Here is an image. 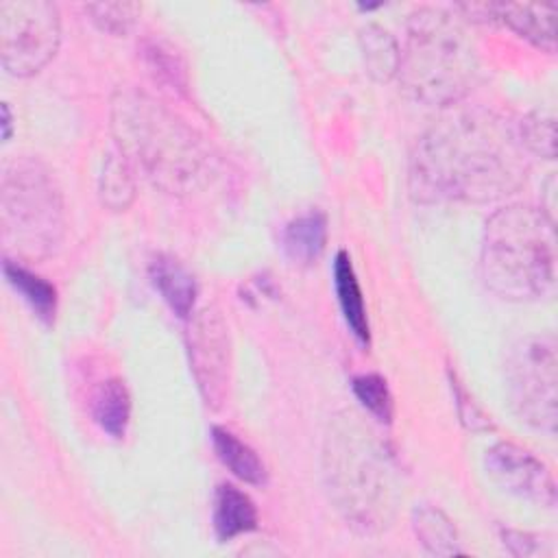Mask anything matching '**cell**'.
I'll return each instance as SVG.
<instances>
[{
  "mask_svg": "<svg viewBox=\"0 0 558 558\" xmlns=\"http://www.w3.org/2000/svg\"><path fill=\"white\" fill-rule=\"evenodd\" d=\"M451 388L456 390V399H458V412H460V418L462 423L469 427V429H488L490 427V421H486V416L480 412V408L466 399V392L460 388V384L451 377Z\"/></svg>",
  "mask_w": 558,
  "mask_h": 558,
  "instance_id": "4316f807",
  "label": "cell"
},
{
  "mask_svg": "<svg viewBox=\"0 0 558 558\" xmlns=\"http://www.w3.org/2000/svg\"><path fill=\"white\" fill-rule=\"evenodd\" d=\"M525 155L517 124L482 107H451L418 137L410 185L421 201H497L523 185Z\"/></svg>",
  "mask_w": 558,
  "mask_h": 558,
  "instance_id": "6da1fadb",
  "label": "cell"
},
{
  "mask_svg": "<svg viewBox=\"0 0 558 558\" xmlns=\"http://www.w3.org/2000/svg\"><path fill=\"white\" fill-rule=\"evenodd\" d=\"M351 390L357 397V401L381 423L392 421V395L386 384V379L377 373H364L355 375L351 379Z\"/></svg>",
  "mask_w": 558,
  "mask_h": 558,
  "instance_id": "603a6c76",
  "label": "cell"
},
{
  "mask_svg": "<svg viewBox=\"0 0 558 558\" xmlns=\"http://www.w3.org/2000/svg\"><path fill=\"white\" fill-rule=\"evenodd\" d=\"M360 48L364 54L366 72L377 83H388L399 70V44L379 24H366L360 31Z\"/></svg>",
  "mask_w": 558,
  "mask_h": 558,
  "instance_id": "ffe728a7",
  "label": "cell"
},
{
  "mask_svg": "<svg viewBox=\"0 0 558 558\" xmlns=\"http://www.w3.org/2000/svg\"><path fill=\"white\" fill-rule=\"evenodd\" d=\"M211 523L216 538L220 543H227L257 527V508L253 499L238 486L218 484L214 493Z\"/></svg>",
  "mask_w": 558,
  "mask_h": 558,
  "instance_id": "4fadbf2b",
  "label": "cell"
},
{
  "mask_svg": "<svg viewBox=\"0 0 558 558\" xmlns=\"http://www.w3.org/2000/svg\"><path fill=\"white\" fill-rule=\"evenodd\" d=\"M120 155L168 194H190L207 172V148L170 109L144 92L120 87L111 100Z\"/></svg>",
  "mask_w": 558,
  "mask_h": 558,
  "instance_id": "3957f363",
  "label": "cell"
},
{
  "mask_svg": "<svg viewBox=\"0 0 558 558\" xmlns=\"http://www.w3.org/2000/svg\"><path fill=\"white\" fill-rule=\"evenodd\" d=\"M2 272L9 286L28 303V307L35 312L37 318H41L44 323L54 320L57 290L52 283H48L44 277L31 272L28 268H24L13 259H4Z\"/></svg>",
  "mask_w": 558,
  "mask_h": 558,
  "instance_id": "d6986e66",
  "label": "cell"
},
{
  "mask_svg": "<svg viewBox=\"0 0 558 558\" xmlns=\"http://www.w3.org/2000/svg\"><path fill=\"white\" fill-rule=\"evenodd\" d=\"M148 277L166 305L179 316L190 318L194 312L198 286L194 275L174 255L159 253L148 264Z\"/></svg>",
  "mask_w": 558,
  "mask_h": 558,
  "instance_id": "7c38bea8",
  "label": "cell"
},
{
  "mask_svg": "<svg viewBox=\"0 0 558 558\" xmlns=\"http://www.w3.org/2000/svg\"><path fill=\"white\" fill-rule=\"evenodd\" d=\"M490 480L504 490L532 504L554 508L556 482L545 462L514 442H497L484 456Z\"/></svg>",
  "mask_w": 558,
  "mask_h": 558,
  "instance_id": "30bf717a",
  "label": "cell"
},
{
  "mask_svg": "<svg viewBox=\"0 0 558 558\" xmlns=\"http://www.w3.org/2000/svg\"><path fill=\"white\" fill-rule=\"evenodd\" d=\"M325 244H327V216L318 209H310L292 218L281 233V246L286 257L299 266L314 264L323 255Z\"/></svg>",
  "mask_w": 558,
  "mask_h": 558,
  "instance_id": "5bb4252c",
  "label": "cell"
},
{
  "mask_svg": "<svg viewBox=\"0 0 558 558\" xmlns=\"http://www.w3.org/2000/svg\"><path fill=\"white\" fill-rule=\"evenodd\" d=\"M211 447L218 456V460L242 482L262 486L266 482V466L259 460V456L242 442L233 432L214 425L211 427Z\"/></svg>",
  "mask_w": 558,
  "mask_h": 558,
  "instance_id": "2e32d148",
  "label": "cell"
},
{
  "mask_svg": "<svg viewBox=\"0 0 558 558\" xmlns=\"http://www.w3.org/2000/svg\"><path fill=\"white\" fill-rule=\"evenodd\" d=\"M142 57H144L146 70L153 74L155 81H159L172 92H181V94L185 92L187 87L185 63L170 44L161 39H146L142 44Z\"/></svg>",
  "mask_w": 558,
  "mask_h": 558,
  "instance_id": "44dd1931",
  "label": "cell"
},
{
  "mask_svg": "<svg viewBox=\"0 0 558 558\" xmlns=\"http://www.w3.org/2000/svg\"><path fill=\"white\" fill-rule=\"evenodd\" d=\"M323 477L329 501L351 530L375 536L390 527L401 501L399 475L384 445L351 410L329 421Z\"/></svg>",
  "mask_w": 558,
  "mask_h": 558,
  "instance_id": "7a4b0ae2",
  "label": "cell"
},
{
  "mask_svg": "<svg viewBox=\"0 0 558 558\" xmlns=\"http://www.w3.org/2000/svg\"><path fill=\"white\" fill-rule=\"evenodd\" d=\"M462 11L477 13L484 20H497L510 26L517 35L534 46L554 52L556 50V2H488V4H460Z\"/></svg>",
  "mask_w": 558,
  "mask_h": 558,
  "instance_id": "8fae6325",
  "label": "cell"
},
{
  "mask_svg": "<svg viewBox=\"0 0 558 558\" xmlns=\"http://www.w3.org/2000/svg\"><path fill=\"white\" fill-rule=\"evenodd\" d=\"M551 333L527 336L514 342L506 355V395L514 414L534 429L556 432L558 351Z\"/></svg>",
  "mask_w": 558,
  "mask_h": 558,
  "instance_id": "52a82bcc",
  "label": "cell"
},
{
  "mask_svg": "<svg viewBox=\"0 0 558 558\" xmlns=\"http://www.w3.org/2000/svg\"><path fill=\"white\" fill-rule=\"evenodd\" d=\"M100 201L113 211H122L131 205L135 196V183H133V168L126 163V159L109 157L102 166L100 174Z\"/></svg>",
  "mask_w": 558,
  "mask_h": 558,
  "instance_id": "7402d4cb",
  "label": "cell"
},
{
  "mask_svg": "<svg viewBox=\"0 0 558 558\" xmlns=\"http://www.w3.org/2000/svg\"><path fill=\"white\" fill-rule=\"evenodd\" d=\"M504 545L512 556H534V554H545L543 543L538 536H532L527 532H517V530H504L501 532Z\"/></svg>",
  "mask_w": 558,
  "mask_h": 558,
  "instance_id": "484cf974",
  "label": "cell"
},
{
  "mask_svg": "<svg viewBox=\"0 0 558 558\" xmlns=\"http://www.w3.org/2000/svg\"><path fill=\"white\" fill-rule=\"evenodd\" d=\"M85 11L102 33L120 37L133 28L135 20L142 13V7L137 2H94L87 4Z\"/></svg>",
  "mask_w": 558,
  "mask_h": 558,
  "instance_id": "cb8c5ba5",
  "label": "cell"
},
{
  "mask_svg": "<svg viewBox=\"0 0 558 558\" xmlns=\"http://www.w3.org/2000/svg\"><path fill=\"white\" fill-rule=\"evenodd\" d=\"M11 137V111L9 105H2V142H9Z\"/></svg>",
  "mask_w": 558,
  "mask_h": 558,
  "instance_id": "83f0119b",
  "label": "cell"
},
{
  "mask_svg": "<svg viewBox=\"0 0 558 558\" xmlns=\"http://www.w3.org/2000/svg\"><path fill=\"white\" fill-rule=\"evenodd\" d=\"M480 270L486 288L514 303L536 301L556 281L554 220L532 205H506L484 227Z\"/></svg>",
  "mask_w": 558,
  "mask_h": 558,
  "instance_id": "5b68a950",
  "label": "cell"
},
{
  "mask_svg": "<svg viewBox=\"0 0 558 558\" xmlns=\"http://www.w3.org/2000/svg\"><path fill=\"white\" fill-rule=\"evenodd\" d=\"M412 527L418 543L432 556H456L462 554L460 536L451 519L436 506H418L412 512Z\"/></svg>",
  "mask_w": 558,
  "mask_h": 558,
  "instance_id": "e0dca14e",
  "label": "cell"
},
{
  "mask_svg": "<svg viewBox=\"0 0 558 558\" xmlns=\"http://www.w3.org/2000/svg\"><path fill=\"white\" fill-rule=\"evenodd\" d=\"M61 41V17L48 0L0 2V59L9 74H37Z\"/></svg>",
  "mask_w": 558,
  "mask_h": 558,
  "instance_id": "ba28073f",
  "label": "cell"
},
{
  "mask_svg": "<svg viewBox=\"0 0 558 558\" xmlns=\"http://www.w3.org/2000/svg\"><path fill=\"white\" fill-rule=\"evenodd\" d=\"M401 89L408 98L429 107H453L480 76L475 44L453 13L421 7L405 22L399 48Z\"/></svg>",
  "mask_w": 558,
  "mask_h": 558,
  "instance_id": "277c9868",
  "label": "cell"
},
{
  "mask_svg": "<svg viewBox=\"0 0 558 558\" xmlns=\"http://www.w3.org/2000/svg\"><path fill=\"white\" fill-rule=\"evenodd\" d=\"M185 347L190 371L205 405L220 408L229 388L231 338L218 307L207 305L192 312L185 331Z\"/></svg>",
  "mask_w": 558,
  "mask_h": 558,
  "instance_id": "9c48e42d",
  "label": "cell"
},
{
  "mask_svg": "<svg viewBox=\"0 0 558 558\" xmlns=\"http://www.w3.org/2000/svg\"><path fill=\"white\" fill-rule=\"evenodd\" d=\"M519 137L523 148L530 155H538L545 159H554L556 155V133H554V118L543 113H530L517 124Z\"/></svg>",
  "mask_w": 558,
  "mask_h": 558,
  "instance_id": "d4e9b609",
  "label": "cell"
},
{
  "mask_svg": "<svg viewBox=\"0 0 558 558\" xmlns=\"http://www.w3.org/2000/svg\"><path fill=\"white\" fill-rule=\"evenodd\" d=\"M92 414L105 434L116 440L124 438L131 418V395L122 379L113 377L100 384L92 401Z\"/></svg>",
  "mask_w": 558,
  "mask_h": 558,
  "instance_id": "ac0fdd59",
  "label": "cell"
},
{
  "mask_svg": "<svg viewBox=\"0 0 558 558\" xmlns=\"http://www.w3.org/2000/svg\"><path fill=\"white\" fill-rule=\"evenodd\" d=\"M2 238L17 255H52L65 231L63 198L50 170L31 157L7 166L0 190Z\"/></svg>",
  "mask_w": 558,
  "mask_h": 558,
  "instance_id": "8992f818",
  "label": "cell"
},
{
  "mask_svg": "<svg viewBox=\"0 0 558 558\" xmlns=\"http://www.w3.org/2000/svg\"><path fill=\"white\" fill-rule=\"evenodd\" d=\"M333 286H336V294H338V305L342 310L344 323L351 329V333L355 336V340L364 347H368L371 342V329H368V316H366V307H364V296L351 264L349 253L338 251L336 259H333Z\"/></svg>",
  "mask_w": 558,
  "mask_h": 558,
  "instance_id": "9a60e30c",
  "label": "cell"
}]
</instances>
